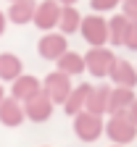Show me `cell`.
Segmentation results:
<instances>
[{"instance_id": "cell-6", "label": "cell", "mask_w": 137, "mask_h": 147, "mask_svg": "<svg viewBox=\"0 0 137 147\" xmlns=\"http://www.w3.org/2000/svg\"><path fill=\"white\" fill-rule=\"evenodd\" d=\"M61 11H63V5L58 3V0H40L32 24L40 29L42 34L45 32H55L58 29V21H61Z\"/></svg>"}, {"instance_id": "cell-23", "label": "cell", "mask_w": 137, "mask_h": 147, "mask_svg": "<svg viewBox=\"0 0 137 147\" xmlns=\"http://www.w3.org/2000/svg\"><path fill=\"white\" fill-rule=\"evenodd\" d=\"M5 26H8V16H5V11L0 8V37L5 34Z\"/></svg>"}, {"instance_id": "cell-26", "label": "cell", "mask_w": 137, "mask_h": 147, "mask_svg": "<svg viewBox=\"0 0 137 147\" xmlns=\"http://www.w3.org/2000/svg\"><path fill=\"white\" fill-rule=\"evenodd\" d=\"M5 97H8V95H5V87H3V82H0V102H3Z\"/></svg>"}, {"instance_id": "cell-27", "label": "cell", "mask_w": 137, "mask_h": 147, "mask_svg": "<svg viewBox=\"0 0 137 147\" xmlns=\"http://www.w3.org/2000/svg\"><path fill=\"white\" fill-rule=\"evenodd\" d=\"M111 147H127V144H111Z\"/></svg>"}, {"instance_id": "cell-5", "label": "cell", "mask_w": 137, "mask_h": 147, "mask_svg": "<svg viewBox=\"0 0 137 147\" xmlns=\"http://www.w3.org/2000/svg\"><path fill=\"white\" fill-rule=\"evenodd\" d=\"M71 89H74V84H71V76L69 74H63V71H50L48 76L42 79V92L55 102V105H63L66 102V97L71 95Z\"/></svg>"}, {"instance_id": "cell-14", "label": "cell", "mask_w": 137, "mask_h": 147, "mask_svg": "<svg viewBox=\"0 0 137 147\" xmlns=\"http://www.w3.org/2000/svg\"><path fill=\"white\" fill-rule=\"evenodd\" d=\"M24 74V61L16 53H0V82L13 84Z\"/></svg>"}, {"instance_id": "cell-2", "label": "cell", "mask_w": 137, "mask_h": 147, "mask_svg": "<svg viewBox=\"0 0 137 147\" xmlns=\"http://www.w3.org/2000/svg\"><path fill=\"white\" fill-rule=\"evenodd\" d=\"M116 61H119V58H116V53L111 47H90L85 53V68H87V74H90L92 79L111 76Z\"/></svg>"}, {"instance_id": "cell-28", "label": "cell", "mask_w": 137, "mask_h": 147, "mask_svg": "<svg viewBox=\"0 0 137 147\" xmlns=\"http://www.w3.org/2000/svg\"><path fill=\"white\" fill-rule=\"evenodd\" d=\"M8 3H18V0H8Z\"/></svg>"}, {"instance_id": "cell-8", "label": "cell", "mask_w": 137, "mask_h": 147, "mask_svg": "<svg viewBox=\"0 0 137 147\" xmlns=\"http://www.w3.org/2000/svg\"><path fill=\"white\" fill-rule=\"evenodd\" d=\"M53 110H55V102L45 95V92H40V95H34L29 102H24L27 121H32V123H45V121H50Z\"/></svg>"}, {"instance_id": "cell-1", "label": "cell", "mask_w": 137, "mask_h": 147, "mask_svg": "<svg viewBox=\"0 0 137 147\" xmlns=\"http://www.w3.org/2000/svg\"><path fill=\"white\" fill-rule=\"evenodd\" d=\"M71 123H74L76 139H79V142H87V144L97 142V139L106 134V121H103V116H95V113H90V110L76 113L71 118Z\"/></svg>"}, {"instance_id": "cell-15", "label": "cell", "mask_w": 137, "mask_h": 147, "mask_svg": "<svg viewBox=\"0 0 137 147\" xmlns=\"http://www.w3.org/2000/svg\"><path fill=\"white\" fill-rule=\"evenodd\" d=\"M111 89L113 87H106V84H92V92H90V97H87V105L85 110H90V113L95 116H106L108 113V100H111Z\"/></svg>"}, {"instance_id": "cell-3", "label": "cell", "mask_w": 137, "mask_h": 147, "mask_svg": "<svg viewBox=\"0 0 137 147\" xmlns=\"http://www.w3.org/2000/svg\"><path fill=\"white\" fill-rule=\"evenodd\" d=\"M106 137L113 142V144H132L137 139V123L129 118V113H116V116H108L106 121Z\"/></svg>"}, {"instance_id": "cell-9", "label": "cell", "mask_w": 137, "mask_h": 147, "mask_svg": "<svg viewBox=\"0 0 137 147\" xmlns=\"http://www.w3.org/2000/svg\"><path fill=\"white\" fill-rule=\"evenodd\" d=\"M42 92V82L32 76V74H21L13 84H11V97L18 100V102H29L34 95H40Z\"/></svg>"}, {"instance_id": "cell-21", "label": "cell", "mask_w": 137, "mask_h": 147, "mask_svg": "<svg viewBox=\"0 0 137 147\" xmlns=\"http://www.w3.org/2000/svg\"><path fill=\"white\" fill-rule=\"evenodd\" d=\"M124 47H129V50H134V53H137V21H132V24H129V32H127Z\"/></svg>"}, {"instance_id": "cell-10", "label": "cell", "mask_w": 137, "mask_h": 147, "mask_svg": "<svg viewBox=\"0 0 137 147\" xmlns=\"http://www.w3.org/2000/svg\"><path fill=\"white\" fill-rule=\"evenodd\" d=\"M27 121V113H24V102L13 100L11 95L0 102V123L8 126V129H16Z\"/></svg>"}, {"instance_id": "cell-17", "label": "cell", "mask_w": 137, "mask_h": 147, "mask_svg": "<svg viewBox=\"0 0 137 147\" xmlns=\"http://www.w3.org/2000/svg\"><path fill=\"white\" fill-rule=\"evenodd\" d=\"M134 89H127V87H113L111 89V100H108V116H116V113H127L134 102Z\"/></svg>"}, {"instance_id": "cell-4", "label": "cell", "mask_w": 137, "mask_h": 147, "mask_svg": "<svg viewBox=\"0 0 137 147\" xmlns=\"http://www.w3.org/2000/svg\"><path fill=\"white\" fill-rule=\"evenodd\" d=\"M79 34L85 37V42L90 47H106L108 45V21H106V16H100V13L85 16Z\"/></svg>"}, {"instance_id": "cell-18", "label": "cell", "mask_w": 137, "mask_h": 147, "mask_svg": "<svg viewBox=\"0 0 137 147\" xmlns=\"http://www.w3.org/2000/svg\"><path fill=\"white\" fill-rule=\"evenodd\" d=\"M82 13H79V8L76 5H63V11H61V21H58V32L61 34H76L82 29Z\"/></svg>"}, {"instance_id": "cell-19", "label": "cell", "mask_w": 137, "mask_h": 147, "mask_svg": "<svg viewBox=\"0 0 137 147\" xmlns=\"http://www.w3.org/2000/svg\"><path fill=\"white\" fill-rule=\"evenodd\" d=\"M55 68H58V71H63V74H69V76H79V74L87 71V68H85V55L69 50V53H63L61 58L55 61Z\"/></svg>"}, {"instance_id": "cell-29", "label": "cell", "mask_w": 137, "mask_h": 147, "mask_svg": "<svg viewBox=\"0 0 137 147\" xmlns=\"http://www.w3.org/2000/svg\"><path fill=\"white\" fill-rule=\"evenodd\" d=\"M42 147H48V144H42Z\"/></svg>"}, {"instance_id": "cell-11", "label": "cell", "mask_w": 137, "mask_h": 147, "mask_svg": "<svg viewBox=\"0 0 137 147\" xmlns=\"http://www.w3.org/2000/svg\"><path fill=\"white\" fill-rule=\"evenodd\" d=\"M37 3L40 0H18V3H11L8 5V21L16 24V26H27L34 21V11H37Z\"/></svg>"}, {"instance_id": "cell-7", "label": "cell", "mask_w": 137, "mask_h": 147, "mask_svg": "<svg viewBox=\"0 0 137 147\" xmlns=\"http://www.w3.org/2000/svg\"><path fill=\"white\" fill-rule=\"evenodd\" d=\"M63 53H69V40L61 32H45L40 37V42H37V55H40L42 61H53L55 63Z\"/></svg>"}, {"instance_id": "cell-13", "label": "cell", "mask_w": 137, "mask_h": 147, "mask_svg": "<svg viewBox=\"0 0 137 147\" xmlns=\"http://www.w3.org/2000/svg\"><path fill=\"white\" fill-rule=\"evenodd\" d=\"M90 92H92V84H87V82L74 84L71 95H69V97H66V102H63V113H66V116H71V118H74L76 113H82V110H85V105H87Z\"/></svg>"}, {"instance_id": "cell-16", "label": "cell", "mask_w": 137, "mask_h": 147, "mask_svg": "<svg viewBox=\"0 0 137 147\" xmlns=\"http://www.w3.org/2000/svg\"><path fill=\"white\" fill-rule=\"evenodd\" d=\"M129 24H132V21H129L124 13H116V16L108 18V45H111V47H124Z\"/></svg>"}, {"instance_id": "cell-12", "label": "cell", "mask_w": 137, "mask_h": 147, "mask_svg": "<svg viewBox=\"0 0 137 147\" xmlns=\"http://www.w3.org/2000/svg\"><path fill=\"white\" fill-rule=\"evenodd\" d=\"M111 84L113 87H127V89H134L137 87V66L129 63V61H116L113 71H111Z\"/></svg>"}, {"instance_id": "cell-24", "label": "cell", "mask_w": 137, "mask_h": 147, "mask_svg": "<svg viewBox=\"0 0 137 147\" xmlns=\"http://www.w3.org/2000/svg\"><path fill=\"white\" fill-rule=\"evenodd\" d=\"M127 113H129V118H132V121L137 123V97H134V102H132V108L127 110Z\"/></svg>"}, {"instance_id": "cell-25", "label": "cell", "mask_w": 137, "mask_h": 147, "mask_svg": "<svg viewBox=\"0 0 137 147\" xmlns=\"http://www.w3.org/2000/svg\"><path fill=\"white\" fill-rule=\"evenodd\" d=\"M58 3H61V5H76L79 0H58Z\"/></svg>"}, {"instance_id": "cell-22", "label": "cell", "mask_w": 137, "mask_h": 147, "mask_svg": "<svg viewBox=\"0 0 137 147\" xmlns=\"http://www.w3.org/2000/svg\"><path fill=\"white\" fill-rule=\"evenodd\" d=\"M121 13L129 18V21H137V0H124L121 3Z\"/></svg>"}, {"instance_id": "cell-20", "label": "cell", "mask_w": 137, "mask_h": 147, "mask_svg": "<svg viewBox=\"0 0 137 147\" xmlns=\"http://www.w3.org/2000/svg\"><path fill=\"white\" fill-rule=\"evenodd\" d=\"M124 3V0H90V8H92V13H108V11H116Z\"/></svg>"}]
</instances>
